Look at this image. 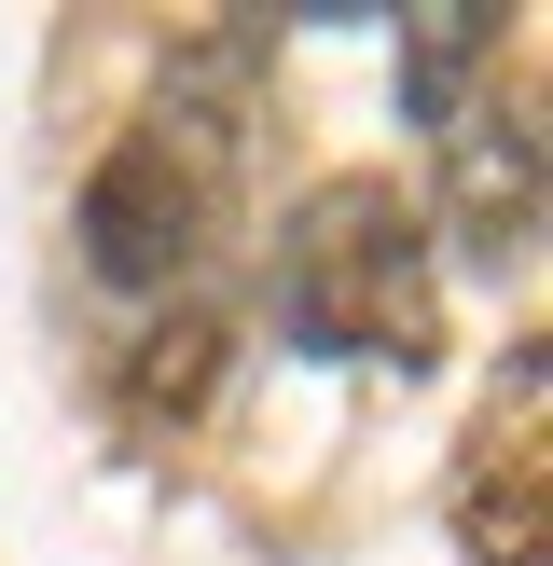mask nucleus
Returning <instances> with one entry per match:
<instances>
[{
  "label": "nucleus",
  "mask_w": 553,
  "mask_h": 566,
  "mask_svg": "<svg viewBox=\"0 0 553 566\" xmlns=\"http://www.w3.org/2000/svg\"><path fill=\"white\" fill-rule=\"evenodd\" d=\"M276 332L304 359H429L442 304H429V235L387 180H319L276 221Z\"/></svg>",
  "instance_id": "1"
},
{
  "label": "nucleus",
  "mask_w": 553,
  "mask_h": 566,
  "mask_svg": "<svg viewBox=\"0 0 553 566\" xmlns=\"http://www.w3.org/2000/svg\"><path fill=\"white\" fill-rule=\"evenodd\" d=\"M70 235H83V276H97V291H180V276L208 263V235H221V180H194L180 153L125 138V153L83 180Z\"/></svg>",
  "instance_id": "2"
},
{
  "label": "nucleus",
  "mask_w": 553,
  "mask_h": 566,
  "mask_svg": "<svg viewBox=\"0 0 553 566\" xmlns=\"http://www.w3.org/2000/svg\"><path fill=\"white\" fill-rule=\"evenodd\" d=\"M442 235L470 276H525L540 263V125L525 111H457L442 125Z\"/></svg>",
  "instance_id": "3"
},
{
  "label": "nucleus",
  "mask_w": 553,
  "mask_h": 566,
  "mask_svg": "<svg viewBox=\"0 0 553 566\" xmlns=\"http://www.w3.org/2000/svg\"><path fill=\"white\" fill-rule=\"evenodd\" d=\"M498 55V14H415V42H401V97H415V125H457L470 111V70Z\"/></svg>",
  "instance_id": "4"
},
{
  "label": "nucleus",
  "mask_w": 553,
  "mask_h": 566,
  "mask_svg": "<svg viewBox=\"0 0 553 566\" xmlns=\"http://www.w3.org/2000/svg\"><path fill=\"white\" fill-rule=\"evenodd\" d=\"M221 374V332L208 318H180V332H153V359H138V387H153V401H194V387Z\"/></svg>",
  "instance_id": "5"
}]
</instances>
